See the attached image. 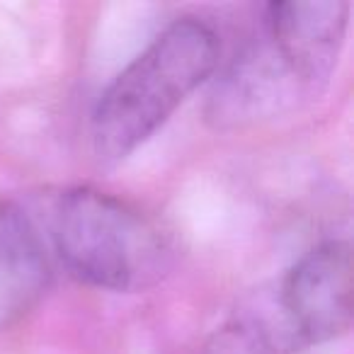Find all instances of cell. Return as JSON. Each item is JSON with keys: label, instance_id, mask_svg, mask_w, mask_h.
I'll list each match as a JSON object with an SVG mask.
<instances>
[{"label": "cell", "instance_id": "8992f818", "mask_svg": "<svg viewBox=\"0 0 354 354\" xmlns=\"http://www.w3.org/2000/svg\"><path fill=\"white\" fill-rule=\"evenodd\" d=\"M49 284L39 233L20 207L0 202V333L22 320Z\"/></svg>", "mask_w": 354, "mask_h": 354}, {"label": "cell", "instance_id": "5b68a950", "mask_svg": "<svg viewBox=\"0 0 354 354\" xmlns=\"http://www.w3.org/2000/svg\"><path fill=\"white\" fill-rule=\"evenodd\" d=\"M308 347V335L277 277L238 301L212 333L207 354H299Z\"/></svg>", "mask_w": 354, "mask_h": 354}, {"label": "cell", "instance_id": "277c9868", "mask_svg": "<svg viewBox=\"0 0 354 354\" xmlns=\"http://www.w3.org/2000/svg\"><path fill=\"white\" fill-rule=\"evenodd\" d=\"M310 344L333 342L352 325V248L325 241L310 248L279 277Z\"/></svg>", "mask_w": 354, "mask_h": 354}, {"label": "cell", "instance_id": "6da1fadb", "mask_svg": "<svg viewBox=\"0 0 354 354\" xmlns=\"http://www.w3.org/2000/svg\"><path fill=\"white\" fill-rule=\"evenodd\" d=\"M349 27V3H270L260 35L218 75L209 119L221 129L281 117L328 85Z\"/></svg>", "mask_w": 354, "mask_h": 354}, {"label": "cell", "instance_id": "3957f363", "mask_svg": "<svg viewBox=\"0 0 354 354\" xmlns=\"http://www.w3.org/2000/svg\"><path fill=\"white\" fill-rule=\"evenodd\" d=\"M51 236L68 274L93 289L146 291L172 265L170 243L141 209L90 185L61 194Z\"/></svg>", "mask_w": 354, "mask_h": 354}, {"label": "cell", "instance_id": "7a4b0ae2", "mask_svg": "<svg viewBox=\"0 0 354 354\" xmlns=\"http://www.w3.org/2000/svg\"><path fill=\"white\" fill-rule=\"evenodd\" d=\"M221 41L209 22L177 17L100 95L90 117V146L117 165L143 146L214 75Z\"/></svg>", "mask_w": 354, "mask_h": 354}]
</instances>
